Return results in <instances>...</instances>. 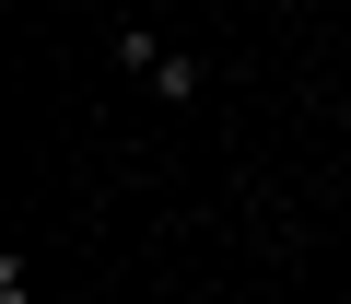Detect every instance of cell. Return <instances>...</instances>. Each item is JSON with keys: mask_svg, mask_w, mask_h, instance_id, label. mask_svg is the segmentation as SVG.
I'll return each mask as SVG.
<instances>
[{"mask_svg": "<svg viewBox=\"0 0 351 304\" xmlns=\"http://www.w3.org/2000/svg\"><path fill=\"white\" fill-rule=\"evenodd\" d=\"M117 71H129L141 94H164V105H199V94H211V71H199L188 47H164L152 24H117Z\"/></svg>", "mask_w": 351, "mask_h": 304, "instance_id": "cell-1", "label": "cell"}]
</instances>
